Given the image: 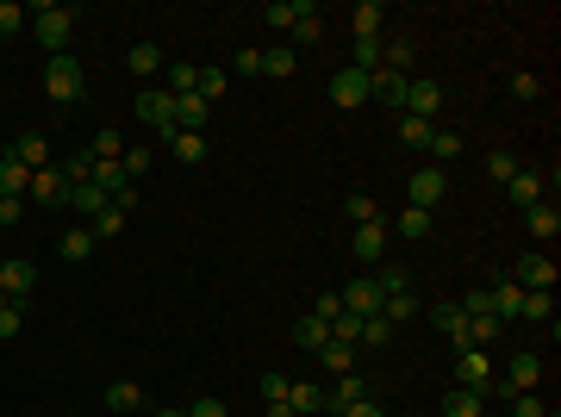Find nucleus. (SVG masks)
I'll return each mask as SVG.
<instances>
[{"label":"nucleus","instance_id":"obj_1","mask_svg":"<svg viewBox=\"0 0 561 417\" xmlns=\"http://www.w3.org/2000/svg\"><path fill=\"white\" fill-rule=\"evenodd\" d=\"M32 32L50 57H69V32H75V6H32Z\"/></svg>","mask_w":561,"mask_h":417},{"label":"nucleus","instance_id":"obj_2","mask_svg":"<svg viewBox=\"0 0 561 417\" xmlns=\"http://www.w3.org/2000/svg\"><path fill=\"white\" fill-rule=\"evenodd\" d=\"M543 386V355H512V368H505V381H492L487 405H505L512 392H536Z\"/></svg>","mask_w":561,"mask_h":417},{"label":"nucleus","instance_id":"obj_3","mask_svg":"<svg viewBox=\"0 0 561 417\" xmlns=\"http://www.w3.org/2000/svg\"><path fill=\"white\" fill-rule=\"evenodd\" d=\"M44 94L57 106H75L81 94H88V75H81V63L75 57H50V69H44Z\"/></svg>","mask_w":561,"mask_h":417},{"label":"nucleus","instance_id":"obj_4","mask_svg":"<svg viewBox=\"0 0 561 417\" xmlns=\"http://www.w3.org/2000/svg\"><path fill=\"white\" fill-rule=\"evenodd\" d=\"M138 119L156 125V138H175V131H181V125H175V94H169L163 81H150V88L138 94Z\"/></svg>","mask_w":561,"mask_h":417},{"label":"nucleus","instance_id":"obj_5","mask_svg":"<svg viewBox=\"0 0 561 417\" xmlns=\"http://www.w3.org/2000/svg\"><path fill=\"white\" fill-rule=\"evenodd\" d=\"M406 206H418V212H437L443 206V193H450V169H412V181H406Z\"/></svg>","mask_w":561,"mask_h":417},{"label":"nucleus","instance_id":"obj_6","mask_svg":"<svg viewBox=\"0 0 561 417\" xmlns=\"http://www.w3.org/2000/svg\"><path fill=\"white\" fill-rule=\"evenodd\" d=\"M492 355L487 349H456V386H468V392H492Z\"/></svg>","mask_w":561,"mask_h":417},{"label":"nucleus","instance_id":"obj_7","mask_svg":"<svg viewBox=\"0 0 561 417\" xmlns=\"http://www.w3.org/2000/svg\"><path fill=\"white\" fill-rule=\"evenodd\" d=\"M350 255H355V262H368V268H381V262H386V218L355 224V231H350Z\"/></svg>","mask_w":561,"mask_h":417},{"label":"nucleus","instance_id":"obj_8","mask_svg":"<svg viewBox=\"0 0 561 417\" xmlns=\"http://www.w3.org/2000/svg\"><path fill=\"white\" fill-rule=\"evenodd\" d=\"M549 187H556V169H549V174H543V169H518L512 181H505V193H512V206H518V212H530Z\"/></svg>","mask_w":561,"mask_h":417},{"label":"nucleus","instance_id":"obj_9","mask_svg":"<svg viewBox=\"0 0 561 417\" xmlns=\"http://www.w3.org/2000/svg\"><path fill=\"white\" fill-rule=\"evenodd\" d=\"M337 299H344V312H350V318H381V287H375V275H355Z\"/></svg>","mask_w":561,"mask_h":417},{"label":"nucleus","instance_id":"obj_10","mask_svg":"<svg viewBox=\"0 0 561 417\" xmlns=\"http://www.w3.org/2000/svg\"><path fill=\"white\" fill-rule=\"evenodd\" d=\"M32 287H37L32 262H19V255H6V262H0V293H6L13 306H26V299H32Z\"/></svg>","mask_w":561,"mask_h":417},{"label":"nucleus","instance_id":"obj_11","mask_svg":"<svg viewBox=\"0 0 561 417\" xmlns=\"http://www.w3.org/2000/svg\"><path fill=\"white\" fill-rule=\"evenodd\" d=\"M331 106H344V112H355V106H368V75L344 63V69L331 75Z\"/></svg>","mask_w":561,"mask_h":417},{"label":"nucleus","instance_id":"obj_12","mask_svg":"<svg viewBox=\"0 0 561 417\" xmlns=\"http://www.w3.org/2000/svg\"><path fill=\"white\" fill-rule=\"evenodd\" d=\"M518 287H524V293H556V262H549V255H543V249H530L524 262H518Z\"/></svg>","mask_w":561,"mask_h":417},{"label":"nucleus","instance_id":"obj_13","mask_svg":"<svg viewBox=\"0 0 561 417\" xmlns=\"http://www.w3.org/2000/svg\"><path fill=\"white\" fill-rule=\"evenodd\" d=\"M406 88H412V75H399V69H375L368 75V100L393 106V112H406Z\"/></svg>","mask_w":561,"mask_h":417},{"label":"nucleus","instance_id":"obj_14","mask_svg":"<svg viewBox=\"0 0 561 417\" xmlns=\"http://www.w3.org/2000/svg\"><path fill=\"white\" fill-rule=\"evenodd\" d=\"M26 200H37V206H69V174L63 169H37L32 187H26Z\"/></svg>","mask_w":561,"mask_h":417},{"label":"nucleus","instance_id":"obj_15","mask_svg":"<svg viewBox=\"0 0 561 417\" xmlns=\"http://www.w3.org/2000/svg\"><path fill=\"white\" fill-rule=\"evenodd\" d=\"M406 112H412V119H437V112H443V81H430V75L412 81V88H406Z\"/></svg>","mask_w":561,"mask_h":417},{"label":"nucleus","instance_id":"obj_16","mask_svg":"<svg viewBox=\"0 0 561 417\" xmlns=\"http://www.w3.org/2000/svg\"><path fill=\"white\" fill-rule=\"evenodd\" d=\"M524 224H530V237H536V249L556 244V237H561V212H556V200H536V206L524 212Z\"/></svg>","mask_w":561,"mask_h":417},{"label":"nucleus","instance_id":"obj_17","mask_svg":"<svg viewBox=\"0 0 561 417\" xmlns=\"http://www.w3.org/2000/svg\"><path fill=\"white\" fill-rule=\"evenodd\" d=\"M306 13H312V0H269V6H262V26H275V32H293Z\"/></svg>","mask_w":561,"mask_h":417},{"label":"nucleus","instance_id":"obj_18","mask_svg":"<svg viewBox=\"0 0 561 417\" xmlns=\"http://www.w3.org/2000/svg\"><path fill=\"white\" fill-rule=\"evenodd\" d=\"M26 187H32V169L6 150V156H0V200H26Z\"/></svg>","mask_w":561,"mask_h":417},{"label":"nucleus","instance_id":"obj_19","mask_svg":"<svg viewBox=\"0 0 561 417\" xmlns=\"http://www.w3.org/2000/svg\"><path fill=\"white\" fill-rule=\"evenodd\" d=\"M355 399H368V381L362 374H337V386L324 392V412H350Z\"/></svg>","mask_w":561,"mask_h":417},{"label":"nucleus","instance_id":"obj_20","mask_svg":"<svg viewBox=\"0 0 561 417\" xmlns=\"http://www.w3.org/2000/svg\"><path fill=\"white\" fill-rule=\"evenodd\" d=\"M125 69H132L143 88H150V81L163 75V50H156V44H132V50H125Z\"/></svg>","mask_w":561,"mask_h":417},{"label":"nucleus","instance_id":"obj_21","mask_svg":"<svg viewBox=\"0 0 561 417\" xmlns=\"http://www.w3.org/2000/svg\"><path fill=\"white\" fill-rule=\"evenodd\" d=\"M443 417H487V392L450 386V392H443Z\"/></svg>","mask_w":561,"mask_h":417},{"label":"nucleus","instance_id":"obj_22","mask_svg":"<svg viewBox=\"0 0 561 417\" xmlns=\"http://www.w3.org/2000/svg\"><path fill=\"white\" fill-rule=\"evenodd\" d=\"M287 405H293V417H318V412H324V386L287 381Z\"/></svg>","mask_w":561,"mask_h":417},{"label":"nucleus","instance_id":"obj_23","mask_svg":"<svg viewBox=\"0 0 561 417\" xmlns=\"http://www.w3.org/2000/svg\"><path fill=\"white\" fill-rule=\"evenodd\" d=\"M13 156H19V162H26V169H50V143L37 138V131H19V138H13Z\"/></svg>","mask_w":561,"mask_h":417},{"label":"nucleus","instance_id":"obj_24","mask_svg":"<svg viewBox=\"0 0 561 417\" xmlns=\"http://www.w3.org/2000/svg\"><path fill=\"white\" fill-rule=\"evenodd\" d=\"M106 206H112V200H106L94 181H75V187H69V212H81V218H101Z\"/></svg>","mask_w":561,"mask_h":417},{"label":"nucleus","instance_id":"obj_25","mask_svg":"<svg viewBox=\"0 0 561 417\" xmlns=\"http://www.w3.org/2000/svg\"><path fill=\"white\" fill-rule=\"evenodd\" d=\"M262 75H275V81L300 75V50H293V44H275V50H262Z\"/></svg>","mask_w":561,"mask_h":417},{"label":"nucleus","instance_id":"obj_26","mask_svg":"<svg viewBox=\"0 0 561 417\" xmlns=\"http://www.w3.org/2000/svg\"><path fill=\"white\" fill-rule=\"evenodd\" d=\"M57 255H63V262H88V255H94V231H88V224H69L63 244H57Z\"/></svg>","mask_w":561,"mask_h":417},{"label":"nucleus","instance_id":"obj_27","mask_svg":"<svg viewBox=\"0 0 561 417\" xmlns=\"http://www.w3.org/2000/svg\"><path fill=\"white\" fill-rule=\"evenodd\" d=\"M487 299H492V318L505 324V318H518V306H524V287H518V280H499Z\"/></svg>","mask_w":561,"mask_h":417},{"label":"nucleus","instance_id":"obj_28","mask_svg":"<svg viewBox=\"0 0 561 417\" xmlns=\"http://www.w3.org/2000/svg\"><path fill=\"white\" fill-rule=\"evenodd\" d=\"M424 318H430V324L450 337V349H461V324H468V312H461V306H430Z\"/></svg>","mask_w":561,"mask_h":417},{"label":"nucleus","instance_id":"obj_29","mask_svg":"<svg viewBox=\"0 0 561 417\" xmlns=\"http://www.w3.org/2000/svg\"><path fill=\"white\" fill-rule=\"evenodd\" d=\"M350 26H355V37H381V26H386V6L381 0H362L350 13Z\"/></svg>","mask_w":561,"mask_h":417},{"label":"nucleus","instance_id":"obj_30","mask_svg":"<svg viewBox=\"0 0 561 417\" xmlns=\"http://www.w3.org/2000/svg\"><path fill=\"white\" fill-rule=\"evenodd\" d=\"M293 343L306 349V355H318V349L331 343V324H324V318H300V324H293Z\"/></svg>","mask_w":561,"mask_h":417},{"label":"nucleus","instance_id":"obj_31","mask_svg":"<svg viewBox=\"0 0 561 417\" xmlns=\"http://www.w3.org/2000/svg\"><path fill=\"white\" fill-rule=\"evenodd\" d=\"M206 112H212V106L200 100V94H175V125H181V131H200Z\"/></svg>","mask_w":561,"mask_h":417},{"label":"nucleus","instance_id":"obj_32","mask_svg":"<svg viewBox=\"0 0 561 417\" xmlns=\"http://www.w3.org/2000/svg\"><path fill=\"white\" fill-rule=\"evenodd\" d=\"M430 218H437V212H418V206H406L399 218H393V224H399V237H406V244H424V237H430Z\"/></svg>","mask_w":561,"mask_h":417},{"label":"nucleus","instance_id":"obj_33","mask_svg":"<svg viewBox=\"0 0 561 417\" xmlns=\"http://www.w3.org/2000/svg\"><path fill=\"white\" fill-rule=\"evenodd\" d=\"M518 318H530V324H549V330H556V293H524Z\"/></svg>","mask_w":561,"mask_h":417},{"label":"nucleus","instance_id":"obj_34","mask_svg":"<svg viewBox=\"0 0 561 417\" xmlns=\"http://www.w3.org/2000/svg\"><path fill=\"white\" fill-rule=\"evenodd\" d=\"M163 88H169V94H194V88H200V69H194V63H163Z\"/></svg>","mask_w":561,"mask_h":417},{"label":"nucleus","instance_id":"obj_35","mask_svg":"<svg viewBox=\"0 0 561 417\" xmlns=\"http://www.w3.org/2000/svg\"><path fill=\"white\" fill-rule=\"evenodd\" d=\"M106 412H143V392L132 381H112L106 386Z\"/></svg>","mask_w":561,"mask_h":417},{"label":"nucleus","instance_id":"obj_36","mask_svg":"<svg viewBox=\"0 0 561 417\" xmlns=\"http://www.w3.org/2000/svg\"><path fill=\"white\" fill-rule=\"evenodd\" d=\"M26 26H32V6H19V0H0V44H6L13 32H26Z\"/></svg>","mask_w":561,"mask_h":417},{"label":"nucleus","instance_id":"obj_37","mask_svg":"<svg viewBox=\"0 0 561 417\" xmlns=\"http://www.w3.org/2000/svg\"><path fill=\"white\" fill-rule=\"evenodd\" d=\"M430 131H437L430 119H412V112H399V143H406V150H424V143H430Z\"/></svg>","mask_w":561,"mask_h":417},{"label":"nucleus","instance_id":"obj_38","mask_svg":"<svg viewBox=\"0 0 561 417\" xmlns=\"http://www.w3.org/2000/svg\"><path fill=\"white\" fill-rule=\"evenodd\" d=\"M169 150H175L181 162H206V131H175Z\"/></svg>","mask_w":561,"mask_h":417},{"label":"nucleus","instance_id":"obj_39","mask_svg":"<svg viewBox=\"0 0 561 417\" xmlns=\"http://www.w3.org/2000/svg\"><path fill=\"white\" fill-rule=\"evenodd\" d=\"M125 218H132V212H119V206H106L101 218H88V231H94V244H106V237H119V231H125Z\"/></svg>","mask_w":561,"mask_h":417},{"label":"nucleus","instance_id":"obj_40","mask_svg":"<svg viewBox=\"0 0 561 417\" xmlns=\"http://www.w3.org/2000/svg\"><path fill=\"white\" fill-rule=\"evenodd\" d=\"M424 150H430L437 162H456V156H461V138H456V131H443V125H437V131H430V143H424Z\"/></svg>","mask_w":561,"mask_h":417},{"label":"nucleus","instance_id":"obj_41","mask_svg":"<svg viewBox=\"0 0 561 417\" xmlns=\"http://www.w3.org/2000/svg\"><path fill=\"white\" fill-rule=\"evenodd\" d=\"M381 318L386 324H406V318H418V299H412V293H393V299H381Z\"/></svg>","mask_w":561,"mask_h":417},{"label":"nucleus","instance_id":"obj_42","mask_svg":"<svg viewBox=\"0 0 561 417\" xmlns=\"http://www.w3.org/2000/svg\"><path fill=\"white\" fill-rule=\"evenodd\" d=\"M19 324H26V306H13V299L0 293V343H13V337H19Z\"/></svg>","mask_w":561,"mask_h":417},{"label":"nucleus","instance_id":"obj_43","mask_svg":"<svg viewBox=\"0 0 561 417\" xmlns=\"http://www.w3.org/2000/svg\"><path fill=\"white\" fill-rule=\"evenodd\" d=\"M505 412H512V417H543L549 405H543V392H512V399H505Z\"/></svg>","mask_w":561,"mask_h":417},{"label":"nucleus","instance_id":"obj_44","mask_svg":"<svg viewBox=\"0 0 561 417\" xmlns=\"http://www.w3.org/2000/svg\"><path fill=\"white\" fill-rule=\"evenodd\" d=\"M225 88H231V75H225V69H200V88H194V94H200V100H218V94H225Z\"/></svg>","mask_w":561,"mask_h":417},{"label":"nucleus","instance_id":"obj_45","mask_svg":"<svg viewBox=\"0 0 561 417\" xmlns=\"http://www.w3.org/2000/svg\"><path fill=\"white\" fill-rule=\"evenodd\" d=\"M318 361H324L331 374H350V368H355V361H350V343H324V349H318Z\"/></svg>","mask_w":561,"mask_h":417},{"label":"nucleus","instance_id":"obj_46","mask_svg":"<svg viewBox=\"0 0 561 417\" xmlns=\"http://www.w3.org/2000/svg\"><path fill=\"white\" fill-rule=\"evenodd\" d=\"M381 69H399V75L412 69V44H406V37H386V63Z\"/></svg>","mask_w":561,"mask_h":417},{"label":"nucleus","instance_id":"obj_47","mask_svg":"<svg viewBox=\"0 0 561 417\" xmlns=\"http://www.w3.org/2000/svg\"><path fill=\"white\" fill-rule=\"evenodd\" d=\"M344 218H350V224H368V218H381V212H375L368 193H350V200H344Z\"/></svg>","mask_w":561,"mask_h":417},{"label":"nucleus","instance_id":"obj_48","mask_svg":"<svg viewBox=\"0 0 561 417\" xmlns=\"http://www.w3.org/2000/svg\"><path fill=\"white\" fill-rule=\"evenodd\" d=\"M375 287H381V299H393V293H412V287H406V268H375Z\"/></svg>","mask_w":561,"mask_h":417},{"label":"nucleus","instance_id":"obj_49","mask_svg":"<svg viewBox=\"0 0 561 417\" xmlns=\"http://www.w3.org/2000/svg\"><path fill=\"white\" fill-rule=\"evenodd\" d=\"M362 324H368V318H337V324H331V343H362Z\"/></svg>","mask_w":561,"mask_h":417},{"label":"nucleus","instance_id":"obj_50","mask_svg":"<svg viewBox=\"0 0 561 417\" xmlns=\"http://www.w3.org/2000/svg\"><path fill=\"white\" fill-rule=\"evenodd\" d=\"M362 343H368V349H386V343H393V324H386V318H368V324H362Z\"/></svg>","mask_w":561,"mask_h":417},{"label":"nucleus","instance_id":"obj_51","mask_svg":"<svg viewBox=\"0 0 561 417\" xmlns=\"http://www.w3.org/2000/svg\"><path fill=\"white\" fill-rule=\"evenodd\" d=\"M312 318L337 324V318H344V299H337V293H318V299H312Z\"/></svg>","mask_w":561,"mask_h":417},{"label":"nucleus","instance_id":"obj_52","mask_svg":"<svg viewBox=\"0 0 561 417\" xmlns=\"http://www.w3.org/2000/svg\"><path fill=\"white\" fill-rule=\"evenodd\" d=\"M293 37H300V44H318V37H324V19H318V6L306 13V19H300V26H293Z\"/></svg>","mask_w":561,"mask_h":417},{"label":"nucleus","instance_id":"obj_53","mask_svg":"<svg viewBox=\"0 0 561 417\" xmlns=\"http://www.w3.org/2000/svg\"><path fill=\"white\" fill-rule=\"evenodd\" d=\"M512 94H518V100H536V94H543V81H536L530 69H518V75H512Z\"/></svg>","mask_w":561,"mask_h":417},{"label":"nucleus","instance_id":"obj_54","mask_svg":"<svg viewBox=\"0 0 561 417\" xmlns=\"http://www.w3.org/2000/svg\"><path fill=\"white\" fill-rule=\"evenodd\" d=\"M119 169L132 174V181H138V174H150V150H125V156H119Z\"/></svg>","mask_w":561,"mask_h":417},{"label":"nucleus","instance_id":"obj_55","mask_svg":"<svg viewBox=\"0 0 561 417\" xmlns=\"http://www.w3.org/2000/svg\"><path fill=\"white\" fill-rule=\"evenodd\" d=\"M487 174H492V181H512V174H518V162H512L505 150H492V156H487Z\"/></svg>","mask_w":561,"mask_h":417},{"label":"nucleus","instance_id":"obj_56","mask_svg":"<svg viewBox=\"0 0 561 417\" xmlns=\"http://www.w3.org/2000/svg\"><path fill=\"white\" fill-rule=\"evenodd\" d=\"M187 417H231V405H225V399H212V392H206V399H194V412H187Z\"/></svg>","mask_w":561,"mask_h":417},{"label":"nucleus","instance_id":"obj_57","mask_svg":"<svg viewBox=\"0 0 561 417\" xmlns=\"http://www.w3.org/2000/svg\"><path fill=\"white\" fill-rule=\"evenodd\" d=\"M238 75H262V50H238V63H231Z\"/></svg>","mask_w":561,"mask_h":417},{"label":"nucleus","instance_id":"obj_58","mask_svg":"<svg viewBox=\"0 0 561 417\" xmlns=\"http://www.w3.org/2000/svg\"><path fill=\"white\" fill-rule=\"evenodd\" d=\"M344 417H386V405H381V399H355Z\"/></svg>","mask_w":561,"mask_h":417},{"label":"nucleus","instance_id":"obj_59","mask_svg":"<svg viewBox=\"0 0 561 417\" xmlns=\"http://www.w3.org/2000/svg\"><path fill=\"white\" fill-rule=\"evenodd\" d=\"M262 399H287V374H262Z\"/></svg>","mask_w":561,"mask_h":417},{"label":"nucleus","instance_id":"obj_60","mask_svg":"<svg viewBox=\"0 0 561 417\" xmlns=\"http://www.w3.org/2000/svg\"><path fill=\"white\" fill-rule=\"evenodd\" d=\"M26 218V200H0V224H19Z\"/></svg>","mask_w":561,"mask_h":417},{"label":"nucleus","instance_id":"obj_61","mask_svg":"<svg viewBox=\"0 0 561 417\" xmlns=\"http://www.w3.org/2000/svg\"><path fill=\"white\" fill-rule=\"evenodd\" d=\"M262 417H293V405H287V399H269V412Z\"/></svg>","mask_w":561,"mask_h":417},{"label":"nucleus","instance_id":"obj_62","mask_svg":"<svg viewBox=\"0 0 561 417\" xmlns=\"http://www.w3.org/2000/svg\"><path fill=\"white\" fill-rule=\"evenodd\" d=\"M150 417H187V412H150Z\"/></svg>","mask_w":561,"mask_h":417},{"label":"nucleus","instance_id":"obj_63","mask_svg":"<svg viewBox=\"0 0 561 417\" xmlns=\"http://www.w3.org/2000/svg\"><path fill=\"white\" fill-rule=\"evenodd\" d=\"M487 417H499V412H487Z\"/></svg>","mask_w":561,"mask_h":417}]
</instances>
